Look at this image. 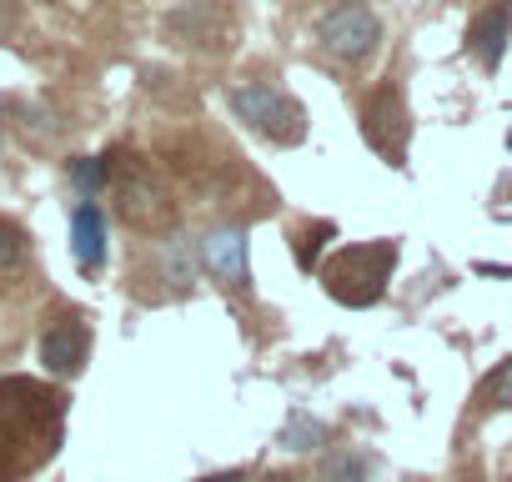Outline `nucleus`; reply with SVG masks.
Wrapping results in <instances>:
<instances>
[{"instance_id": "nucleus-3", "label": "nucleus", "mask_w": 512, "mask_h": 482, "mask_svg": "<svg viewBox=\"0 0 512 482\" xmlns=\"http://www.w3.org/2000/svg\"><path fill=\"white\" fill-rule=\"evenodd\" d=\"M106 181H111V191H116V211L131 221V226H141V231H161L166 221H171V191L151 176V166L146 161H136V156H106Z\"/></svg>"}, {"instance_id": "nucleus-14", "label": "nucleus", "mask_w": 512, "mask_h": 482, "mask_svg": "<svg viewBox=\"0 0 512 482\" xmlns=\"http://www.w3.org/2000/svg\"><path fill=\"white\" fill-rule=\"evenodd\" d=\"M322 482H367V462L357 452H332L322 467Z\"/></svg>"}, {"instance_id": "nucleus-11", "label": "nucleus", "mask_w": 512, "mask_h": 482, "mask_svg": "<svg viewBox=\"0 0 512 482\" xmlns=\"http://www.w3.org/2000/svg\"><path fill=\"white\" fill-rule=\"evenodd\" d=\"M507 31H512V6H487V11L472 21V46H477V56H482L487 66L502 61V41H507Z\"/></svg>"}, {"instance_id": "nucleus-2", "label": "nucleus", "mask_w": 512, "mask_h": 482, "mask_svg": "<svg viewBox=\"0 0 512 482\" xmlns=\"http://www.w3.org/2000/svg\"><path fill=\"white\" fill-rule=\"evenodd\" d=\"M231 111H236L251 131H262L267 141H277V146H302V141H307V111H302L287 91H277V86H267V81H241V86H231Z\"/></svg>"}, {"instance_id": "nucleus-1", "label": "nucleus", "mask_w": 512, "mask_h": 482, "mask_svg": "<svg viewBox=\"0 0 512 482\" xmlns=\"http://www.w3.org/2000/svg\"><path fill=\"white\" fill-rule=\"evenodd\" d=\"M392 267H397V241H357V247H342L322 267V282L342 307H372L382 297Z\"/></svg>"}, {"instance_id": "nucleus-16", "label": "nucleus", "mask_w": 512, "mask_h": 482, "mask_svg": "<svg viewBox=\"0 0 512 482\" xmlns=\"http://www.w3.org/2000/svg\"><path fill=\"white\" fill-rule=\"evenodd\" d=\"M71 176H76V186L91 196V191H101V186H106V161H91V156H81V161H71Z\"/></svg>"}, {"instance_id": "nucleus-9", "label": "nucleus", "mask_w": 512, "mask_h": 482, "mask_svg": "<svg viewBox=\"0 0 512 482\" xmlns=\"http://www.w3.org/2000/svg\"><path fill=\"white\" fill-rule=\"evenodd\" d=\"M86 352H91V332L81 322H61L41 337V362L56 372V377H71L86 367Z\"/></svg>"}, {"instance_id": "nucleus-4", "label": "nucleus", "mask_w": 512, "mask_h": 482, "mask_svg": "<svg viewBox=\"0 0 512 482\" xmlns=\"http://www.w3.org/2000/svg\"><path fill=\"white\" fill-rule=\"evenodd\" d=\"M317 41H322V51H327L332 61H342V66H362V61L377 51L382 26H377L372 6H362V0H347V6H337V11L317 26Z\"/></svg>"}, {"instance_id": "nucleus-6", "label": "nucleus", "mask_w": 512, "mask_h": 482, "mask_svg": "<svg viewBox=\"0 0 512 482\" xmlns=\"http://www.w3.org/2000/svg\"><path fill=\"white\" fill-rule=\"evenodd\" d=\"M56 417V397L41 392L36 382H6L0 387V447L26 442L41 432V422Z\"/></svg>"}, {"instance_id": "nucleus-13", "label": "nucleus", "mask_w": 512, "mask_h": 482, "mask_svg": "<svg viewBox=\"0 0 512 482\" xmlns=\"http://www.w3.org/2000/svg\"><path fill=\"white\" fill-rule=\"evenodd\" d=\"M482 407H512V357L507 362H497L487 377H482Z\"/></svg>"}, {"instance_id": "nucleus-10", "label": "nucleus", "mask_w": 512, "mask_h": 482, "mask_svg": "<svg viewBox=\"0 0 512 482\" xmlns=\"http://www.w3.org/2000/svg\"><path fill=\"white\" fill-rule=\"evenodd\" d=\"M71 252H76V262L86 272H96L106 262V221H101V211L91 201H81L76 216H71Z\"/></svg>"}, {"instance_id": "nucleus-12", "label": "nucleus", "mask_w": 512, "mask_h": 482, "mask_svg": "<svg viewBox=\"0 0 512 482\" xmlns=\"http://www.w3.org/2000/svg\"><path fill=\"white\" fill-rule=\"evenodd\" d=\"M277 442H282L287 452H312V447H322V442H327V422H317L312 412H292V417H287V427L277 432Z\"/></svg>"}, {"instance_id": "nucleus-15", "label": "nucleus", "mask_w": 512, "mask_h": 482, "mask_svg": "<svg viewBox=\"0 0 512 482\" xmlns=\"http://www.w3.org/2000/svg\"><path fill=\"white\" fill-rule=\"evenodd\" d=\"M21 262H26V236H21L11 221H0V277L16 272Z\"/></svg>"}, {"instance_id": "nucleus-17", "label": "nucleus", "mask_w": 512, "mask_h": 482, "mask_svg": "<svg viewBox=\"0 0 512 482\" xmlns=\"http://www.w3.org/2000/svg\"><path fill=\"white\" fill-rule=\"evenodd\" d=\"M327 236H332V226H327V221H322L317 231H307V236H302V247H297V262H302V267H312V262H317V252H322V241H327Z\"/></svg>"}, {"instance_id": "nucleus-8", "label": "nucleus", "mask_w": 512, "mask_h": 482, "mask_svg": "<svg viewBox=\"0 0 512 482\" xmlns=\"http://www.w3.org/2000/svg\"><path fill=\"white\" fill-rule=\"evenodd\" d=\"M201 257L211 267V277L221 287H246L251 282V262H246V231L241 226H216L201 241Z\"/></svg>"}, {"instance_id": "nucleus-7", "label": "nucleus", "mask_w": 512, "mask_h": 482, "mask_svg": "<svg viewBox=\"0 0 512 482\" xmlns=\"http://www.w3.org/2000/svg\"><path fill=\"white\" fill-rule=\"evenodd\" d=\"M362 131H367V141H372L382 156L402 161V151H407V106H402V91H397V86H377V91L367 96V106H362Z\"/></svg>"}, {"instance_id": "nucleus-18", "label": "nucleus", "mask_w": 512, "mask_h": 482, "mask_svg": "<svg viewBox=\"0 0 512 482\" xmlns=\"http://www.w3.org/2000/svg\"><path fill=\"white\" fill-rule=\"evenodd\" d=\"M201 482H241V472L231 467V472H211V477H201Z\"/></svg>"}, {"instance_id": "nucleus-5", "label": "nucleus", "mask_w": 512, "mask_h": 482, "mask_svg": "<svg viewBox=\"0 0 512 482\" xmlns=\"http://www.w3.org/2000/svg\"><path fill=\"white\" fill-rule=\"evenodd\" d=\"M171 41L181 46H196V51H226L236 46V16L226 0H191V6H181L171 21H166Z\"/></svg>"}]
</instances>
